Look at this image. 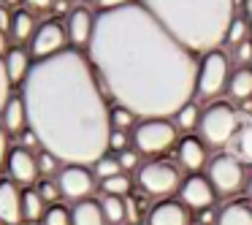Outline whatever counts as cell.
<instances>
[{"instance_id":"46","label":"cell","mask_w":252,"mask_h":225,"mask_svg":"<svg viewBox=\"0 0 252 225\" xmlns=\"http://www.w3.org/2000/svg\"><path fill=\"white\" fill-rule=\"evenodd\" d=\"M38 225H41V223H38Z\"/></svg>"},{"instance_id":"35","label":"cell","mask_w":252,"mask_h":225,"mask_svg":"<svg viewBox=\"0 0 252 225\" xmlns=\"http://www.w3.org/2000/svg\"><path fill=\"white\" fill-rule=\"evenodd\" d=\"M230 60L236 63V68H250L252 65V41H244L241 46H236Z\"/></svg>"},{"instance_id":"6","label":"cell","mask_w":252,"mask_h":225,"mask_svg":"<svg viewBox=\"0 0 252 225\" xmlns=\"http://www.w3.org/2000/svg\"><path fill=\"white\" fill-rule=\"evenodd\" d=\"M182 182H185V176H182L179 165L171 160H149L136 171L138 190L149 198H158V201H165L174 193H179Z\"/></svg>"},{"instance_id":"12","label":"cell","mask_w":252,"mask_h":225,"mask_svg":"<svg viewBox=\"0 0 252 225\" xmlns=\"http://www.w3.org/2000/svg\"><path fill=\"white\" fill-rule=\"evenodd\" d=\"M95 19H98V14H93L87 6H73L71 8V14L65 17V33H68L71 49L87 52L90 41H93V33H95Z\"/></svg>"},{"instance_id":"43","label":"cell","mask_w":252,"mask_h":225,"mask_svg":"<svg viewBox=\"0 0 252 225\" xmlns=\"http://www.w3.org/2000/svg\"><path fill=\"white\" fill-rule=\"evenodd\" d=\"M19 3H22V0H0V6L11 8V11H17V8H19Z\"/></svg>"},{"instance_id":"11","label":"cell","mask_w":252,"mask_h":225,"mask_svg":"<svg viewBox=\"0 0 252 225\" xmlns=\"http://www.w3.org/2000/svg\"><path fill=\"white\" fill-rule=\"evenodd\" d=\"M176 201L185 203L190 212H206V209H212L214 203H217V190L212 187V182L206 179L203 174H190L185 176V182H182L179 193H176Z\"/></svg>"},{"instance_id":"14","label":"cell","mask_w":252,"mask_h":225,"mask_svg":"<svg viewBox=\"0 0 252 225\" xmlns=\"http://www.w3.org/2000/svg\"><path fill=\"white\" fill-rule=\"evenodd\" d=\"M176 160L190 174H198L201 168H206L212 158H209V147L198 138V133H190V136H182L176 144Z\"/></svg>"},{"instance_id":"26","label":"cell","mask_w":252,"mask_h":225,"mask_svg":"<svg viewBox=\"0 0 252 225\" xmlns=\"http://www.w3.org/2000/svg\"><path fill=\"white\" fill-rule=\"evenodd\" d=\"M230 149H233V155L241 160V163L252 165V122H244V125L239 128V133H236Z\"/></svg>"},{"instance_id":"42","label":"cell","mask_w":252,"mask_h":225,"mask_svg":"<svg viewBox=\"0 0 252 225\" xmlns=\"http://www.w3.org/2000/svg\"><path fill=\"white\" fill-rule=\"evenodd\" d=\"M22 3L30 11H49V8H55V0H22Z\"/></svg>"},{"instance_id":"8","label":"cell","mask_w":252,"mask_h":225,"mask_svg":"<svg viewBox=\"0 0 252 225\" xmlns=\"http://www.w3.org/2000/svg\"><path fill=\"white\" fill-rule=\"evenodd\" d=\"M206 179L212 182L220 198H230L247 187L244 163L233 152H217L206 165Z\"/></svg>"},{"instance_id":"10","label":"cell","mask_w":252,"mask_h":225,"mask_svg":"<svg viewBox=\"0 0 252 225\" xmlns=\"http://www.w3.org/2000/svg\"><path fill=\"white\" fill-rule=\"evenodd\" d=\"M57 185H60L63 198L79 203L87 201L95 190V174L90 165H63V171L57 174Z\"/></svg>"},{"instance_id":"23","label":"cell","mask_w":252,"mask_h":225,"mask_svg":"<svg viewBox=\"0 0 252 225\" xmlns=\"http://www.w3.org/2000/svg\"><path fill=\"white\" fill-rule=\"evenodd\" d=\"M35 17H33V11L30 8H17L14 11V19H11V38L14 41H28L30 44V38L35 35Z\"/></svg>"},{"instance_id":"37","label":"cell","mask_w":252,"mask_h":225,"mask_svg":"<svg viewBox=\"0 0 252 225\" xmlns=\"http://www.w3.org/2000/svg\"><path fill=\"white\" fill-rule=\"evenodd\" d=\"M127 144H130V133H125V130H111V136H109V149H111L114 155L130 149Z\"/></svg>"},{"instance_id":"34","label":"cell","mask_w":252,"mask_h":225,"mask_svg":"<svg viewBox=\"0 0 252 225\" xmlns=\"http://www.w3.org/2000/svg\"><path fill=\"white\" fill-rule=\"evenodd\" d=\"M117 160H120V165H122V171H138V168H141V155H138L136 152V149H125V152H120V155H117Z\"/></svg>"},{"instance_id":"24","label":"cell","mask_w":252,"mask_h":225,"mask_svg":"<svg viewBox=\"0 0 252 225\" xmlns=\"http://www.w3.org/2000/svg\"><path fill=\"white\" fill-rule=\"evenodd\" d=\"M201 114H203V109H201V103H198V100H190L187 106H182L179 114L174 117L176 128H179V133L190 136L192 130H198V125H201Z\"/></svg>"},{"instance_id":"21","label":"cell","mask_w":252,"mask_h":225,"mask_svg":"<svg viewBox=\"0 0 252 225\" xmlns=\"http://www.w3.org/2000/svg\"><path fill=\"white\" fill-rule=\"evenodd\" d=\"M214 225H252V203L250 201H230L217 212Z\"/></svg>"},{"instance_id":"27","label":"cell","mask_w":252,"mask_h":225,"mask_svg":"<svg viewBox=\"0 0 252 225\" xmlns=\"http://www.w3.org/2000/svg\"><path fill=\"white\" fill-rule=\"evenodd\" d=\"M244 41H252V25H250V19H247V17H241V14H239V17L233 19V25H230L225 44H228L230 49H236V46H241Z\"/></svg>"},{"instance_id":"32","label":"cell","mask_w":252,"mask_h":225,"mask_svg":"<svg viewBox=\"0 0 252 225\" xmlns=\"http://www.w3.org/2000/svg\"><path fill=\"white\" fill-rule=\"evenodd\" d=\"M41 225H71V209H68L65 203H60V201L52 203V206L46 209Z\"/></svg>"},{"instance_id":"16","label":"cell","mask_w":252,"mask_h":225,"mask_svg":"<svg viewBox=\"0 0 252 225\" xmlns=\"http://www.w3.org/2000/svg\"><path fill=\"white\" fill-rule=\"evenodd\" d=\"M0 125L6 128L8 136H17V138L30 128L28 103H25L22 93H19V95H11V98H8L6 109H3V114H0Z\"/></svg>"},{"instance_id":"36","label":"cell","mask_w":252,"mask_h":225,"mask_svg":"<svg viewBox=\"0 0 252 225\" xmlns=\"http://www.w3.org/2000/svg\"><path fill=\"white\" fill-rule=\"evenodd\" d=\"M11 87L14 84L8 82V73H6V65H3V57H0V114H3V109H6L8 98H11Z\"/></svg>"},{"instance_id":"22","label":"cell","mask_w":252,"mask_h":225,"mask_svg":"<svg viewBox=\"0 0 252 225\" xmlns=\"http://www.w3.org/2000/svg\"><path fill=\"white\" fill-rule=\"evenodd\" d=\"M46 201L38 195V190L35 187H25L22 190V217L28 220L30 225H35V223H41L44 220V214H46Z\"/></svg>"},{"instance_id":"41","label":"cell","mask_w":252,"mask_h":225,"mask_svg":"<svg viewBox=\"0 0 252 225\" xmlns=\"http://www.w3.org/2000/svg\"><path fill=\"white\" fill-rule=\"evenodd\" d=\"M19 141H22V144H19V147H25V149H30V152H33V149H35V147H41V141H38V136H35V133H33V130H30V128H28V130H25V133H22V136H19Z\"/></svg>"},{"instance_id":"28","label":"cell","mask_w":252,"mask_h":225,"mask_svg":"<svg viewBox=\"0 0 252 225\" xmlns=\"http://www.w3.org/2000/svg\"><path fill=\"white\" fill-rule=\"evenodd\" d=\"M109 120H111V130H125V133H133V128L141 122L133 111H127L125 106H117V103L111 106V117H109Z\"/></svg>"},{"instance_id":"30","label":"cell","mask_w":252,"mask_h":225,"mask_svg":"<svg viewBox=\"0 0 252 225\" xmlns=\"http://www.w3.org/2000/svg\"><path fill=\"white\" fill-rule=\"evenodd\" d=\"M35 160H38V174L44 176V179H57V174L63 171V160H57L52 152H46V149H41L38 155H35Z\"/></svg>"},{"instance_id":"17","label":"cell","mask_w":252,"mask_h":225,"mask_svg":"<svg viewBox=\"0 0 252 225\" xmlns=\"http://www.w3.org/2000/svg\"><path fill=\"white\" fill-rule=\"evenodd\" d=\"M22 220V190L11 179H3L0 182V223L19 225Z\"/></svg>"},{"instance_id":"25","label":"cell","mask_w":252,"mask_h":225,"mask_svg":"<svg viewBox=\"0 0 252 225\" xmlns=\"http://www.w3.org/2000/svg\"><path fill=\"white\" fill-rule=\"evenodd\" d=\"M100 209H103V217H106V223H109V225H122V223H127V203H125V198L103 195Z\"/></svg>"},{"instance_id":"39","label":"cell","mask_w":252,"mask_h":225,"mask_svg":"<svg viewBox=\"0 0 252 225\" xmlns=\"http://www.w3.org/2000/svg\"><path fill=\"white\" fill-rule=\"evenodd\" d=\"M8 155H11V147H8V133H6V128L0 125V168H6Z\"/></svg>"},{"instance_id":"38","label":"cell","mask_w":252,"mask_h":225,"mask_svg":"<svg viewBox=\"0 0 252 225\" xmlns=\"http://www.w3.org/2000/svg\"><path fill=\"white\" fill-rule=\"evenodd\" d=\"M133 3H138V0H95V8H98V14H103V11H117V8L133 6Z\"/></svg>"},{"instance_id":"33","label":"cell","mask_w":252,"mask_h":225,"mask_svg":"<svg viewBox=\"0 0 252 225\" xmlns=\"http://www.w3.org/2000/svg\"><path fill=\"white\" fill-rule=\"evenodd\" d=\"M35 190H38V195L44 198L49 206H52V203H57V198L63 195V193H60V185H57V179H41L38 185H35Z\"/></svg>"},{"instance_id":"2","label":"cell","mask_w":252,"mask_h":225,"mask_svg":"<svg viewBox=\"0 0 252 225\" xmlns=\"http://www.w3.org/2000/svg\"><path fill=\"white\" fill-rule=\"evenodd\" d=\"M30 130L65 165H95L109 155L111 106L87 52L65 49L33 63L22 84Z\"/></svg>"},{"instance_id":"9","label":"cell","mask_w":252,"mask_h":225,"mask_svg":"<svg viewBox=\"0 0 252 225\" xmlns=\"http://www.w3.org/2000/svg\"><path fill=\"white\" fill-rule=\"evenodd\" d=\"M68 49V33H65V25L60 22H44L38 25V30H35V35L30 38V57H33L35 63L38 60H46V57H55L60 55V52Z\"/></svg>"},{"instance_id":"44","label":"cell","mask_w":252,"mask_h":225,"mask_svg":"<svg viewBox=\"0 0 252 225\" xmlns=\"http://www.w3.org/2000/svg\"><path fill=\"white\" fill-rule=\"evenodd\" d=\"M244 190H247V201L252 203V174L247 176V187H244Z\"/></svg>"},{"instance_id":"13","label":"cell","mask_w":252,"mask_h":225,"mask_svg":"<svg viewBox=\"0 0 252 225\" xmlns=\"http://www.w3.org/2000/svg\"><path fill=\"white\" fill-rule=\"evenodd\" d=\"M6 171H8V179L14 185H22V187H33L35 179H38V160H35V152L25 147H14L11 155L6 160Z\"/></svg>"},{"instance_id":"18","label":"cell","mask_w":252,"mask_h":225,"mask_svg":"<svg viewBox=\"0 0 252 225\" xmlns=\"http://www.w3.org/2000/svg\"><path fill=\"white\" fill-rule=\"evenodd\" d=\"M33 57H30L28 49H19V46H14V49H8L6 55H3V65H6V73H8V82L11 84H25V79L30 76V71H33Z\"/></svg>"},{"instance_id":"40","label":"cell","mask_w":252,"mask_h":225,"mask_svg":"<svg viewBox=\"0 0 252 225\" xmlns=\"http://www.w3.org/2000/svg\"><path fill=\"white\" fill-rule=\"evenodd\" d=\"M11 19H14V11L6 6H0V33L8 35L11 33Z\"/></svg>"},{"instance_id":"3","label":"cell","mask_w":252,"mask_h":225,"mask_svg":"<svg viewBox=\"0 0 252 225\" xmlns=\"http://www.w3.org/2000/svg\"><path fill=\"white\" fill-rule=\"evenodd\" d=\"M187 52L203 57L222 49L239 0H138Z\"/></svg>"},{"instance_id":"20","label":"cell","mask_w":252,"mask_h":225,"mask_svg":"<svg viewBox=\"0 0 252 225\" xmlns=\"http://www.w3.org/2000/svg\"><path fill=\"white\" fill-rule=\"evenodd\" d=\"M71 225H109L103 217V209H100V201H79L71 206Z\"/></svg>"},{"instance_id":"29","label":"cell","mask_w":252,"mask_h":225,"mask_svg":"<svg viewBox=\"0 0 252 225\" xmlns=\"http://www.w3.org/2000/svg\"><path fill=\"white\" fill-rule=\"evenodd\" d=\"M130 187H133V182L127 174H117V176H111V179L100 182L103 195H114V198H127L130 195Z\"/></svg>"},{"instance_id":"5","label":"cell","mask_w":252,"mask_h":225,"mask_svg":"<svg viewBox=\"0 0 252 225\" xmlns=\"http://www.w3.org/2000/svg\"><path fill=\"white\" fill-rule=\"evenodd\" d=\"M130 144L138 155L160 158L179 144V128L174 120H141L130 133Z\"/></svg>"},{"instance_id":"7","label":"cell","mask_w":252,"mask_h":225,"mask_svg":"<svg viewBox=\"0 0 252 225\" xmlns=\"http://www.w3.org/2000/svg\"><path fill=\"white\" fill-rule=\"evenodd\" d=\"M230 57L222 49H214L209 55L201 57L198 63V82H195V100H214L228 90V79H230Z\"/></svg>"},{"instance_id":"31","label":"cell","mask_w":252,"mask_h":225,"mask_svg":"<svg viewBox=\"0 0 252 225\" xmlns=\"http://www.w3.org/2000/svg\"><path fill=\"white\" fill-rule=\"evenodd\" d=\"M93 174L98 176L100 182H106V179H111V176H117V174H125V171H122L117 155H103V158L93 165Z\"/></svg>"},{"instance_id":"4","label":"cell","mask_w":252,"mask_h":225,"mask_svg":"<svg viewBox=\"0 0 252 225\" xmlns=\"http://www.w3.org/2000/svg\"><path fill=\"white\" fill-rule=\"evenodd\" d=\"M241 128V114L230 100H214L203 106L201 125H198V138L209 149H225L233 144L236 133Z\"/></svg>"},{"instance_id":"45","label":"cell","mask_w":252,"mask_h":225,"mask_svg":"<svg viewBox=\"0 0 252 225\" xmlns=\"http://www.w3.org/2000/svg\"><path fill=\"white\" fill-rule=\"evenodd\" d=\"M6 35H3V33H0V57H3V55H6Z\"/></svg>"},{"instance_id":"19","label":"cell","mask_w":252,"mask_h":225,"mask_svg":"<svg viewBox=\"0 0 252 225\" xmlns=\"http://www.w3.org/2000/svg\"><path fill=\"white\" fill-rule=\"evenodd\" d=\"M225 95L230 98V103H247V100H252V68H233Z\"/></svg>"},{"instance_id":"15","label":"cell","mask_w":252,"mask_h":225,"mask_svg":"<svg viewBox=\"0 0 252 225\" xmlns=\"http://www.w3.org/2000/svg\"><path fill=\"white\" fill-rule=\"evenodd\" d=\"M147 225H190V209L176 198H165L149 209Z\"/></svg>"},{"instance_id":"1","label":"cell","mask_w":252,"mask_h":225,"mask_svg":"<svg viewBox=\"0 0 252 225\" xmlns=\"http://www.w3.org/2000/svg\"><path fill=\"white\" fill-rule=\"evenodd\" d=\"M106 98L138 120H174L195 100L198 63L141 3L103 11L87 46Z\"/></svg>"}]
</instances>
